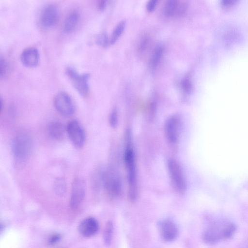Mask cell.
Returning a JSON list of instances; mask_svg holds the SVG:
<instances>
[{"label":"cell","mask_w":248,"mask_h":248,"mask_svg":"<svg viewBox=\"0 0 248 248\" xmlns=\"http://www.w3.org/2000/svg\"><path fill=\"white\" fill-rule=\"evenodd\" d=\"M124 152V162L126 170L128 184V197L131 202H135L138 196L139 189L135 153L129 132L126 135Z\"/></svg>","instance_id":"obj_1"},{"label":"cell","mask_w":248,"mask_h":248,"mask_svg":"<svg viewBox=\"0 0 248 248\" xmlns=\"http://www.w3.org/2000/svg\"><path fill=\"white\" fill-rule=\"evenodd\" d=\"M236 230L235 224L228 221L215 222L203 232L202 239L206 244L213 245L232 237Z\"/></svg>","instance_id":"obj_2"},{"label":"cell","mask_w":248,"mask_h":248,"mask_svg":"<svg viewBox=\"0 0 248 248\" xmlns=\"http://www.w3.org/2000/svg\"><path fill=\"white\" fill-rule=\"evenodd\" d=\"M32 147V139L28 132L21 131L17 133L12 142V151L15 158L24 161L29 156Z\"/></svg>","instance_id":"obj_3"},{"label":"cell","mask_w":248,"mask_h":248,"mask_svg":"<svg viewBox=\"0 0 248 248\" xmlns=\"http://www.w3.org/2000/svg\"><path fill=\"white\" fill-rule=\"evenodd\" d=\"M168 169L174 188L177 192L184 193L186 189V183L179 163L174 159H170L168 161Z\"/></svg>","instance_id":"obj_4"},{"label":"cell","mask_w":248,"mask_h":248,"mask_svg":"<svg viewBox=\"0 0 248 248\" xmlns=\"http://www.w3.org/2000/svg\"><path fill=\"white\" fill-rule=\"evenodd\" d=\"M65 74L78 93L83 96H87L89 91L90 74H79L75 68L72 66L66 67Z\"/></svg>","instance_id":"obj_5"},{"label":"cell","mask_w":248,"mask_h":248,"mask_svg":"<svg viewBox=\"0 0 248 248\" xmlns=\"http://www.w3.org/2000/svg\"><path fill=\"white\" fill-rule=\"evenodd\" d=\"M182 120L177 114L170 116L164 124V134L168 141L175 145L179 141Z\"/></svg>","instance_id":"obj_6"},{"label":"cell","mask_w":248,"mask_h":248,"mask_svg":"<svg viewBox=\"0 0 248 248\" xmlns=\"http://www.w3.org/2000/svg\"><path fill=\"white\" fill-rule=\"evenodd\" d=\"M101 181L107 192L111 196L117 197L121 192V185L118 175L111 169L101 172Z\"/></svg>","instance_id":"obj_7"},{"label":"cell","mask_w":248,"mask_h":248,"mask_svg":"<svg viewBox=\"0 0 248 248\" xmlns=\"http://www.w3.org/2000/svg\"><path fill=\"white\" fill-rule=\"evenodd\" d=\"M54 105L62 115L69 117L75 112V106L70 96L65 92H59L54 97Z\"/></svg>","instance_id":"obj_8"},{"label":"cell","mask_w":248,"mask_h":248,"mask_svg":"<svg viewBox=\"0 0 248 248\" xmlns=\"http://www.w3.org/2000/svg\"><path fill=\"white\" fill-rule=\"evenodd\" d=\"M66 132L75 146L81 148L84 146L86 140L85 131L77 120H73L69 122Z\"/></svg>","instance_id":"obj_9"},{"label":"cell","mask_w":248,"mask_h":248,"mask_svg":"<svg viewBox=\"0 0 248 248\" xmlns=\"http://www.w3.org/2000/svg\"><path fill=\"white\" fill-rule=\"evenodd\" d=\"M86 190V185L83 179L77 178L74 180L70 200V207L72 209H76L80 205L84 199Z\"/></svg>","instance_id":"obj_10"},{"label":"cell","mask_w":248,"mask_h":248,"mask_svg":"<svg viewBox=\"0 0 248 248\" xmlns=\"http://www.w3.org/2000/svg\"><path fill=\"white\" fill-rule=\"evenodd\" d=\"M59 16L58 7L55 4H49L42 9L40 15V21L43 27L50 28L57 24Z\"/></svg>","instance_id":"obj_11"},{"label":"cell","mask_w":248,"mask_h":248,"mask_svg":"<svg viewBox=\"0 0 248 248\" xmlns=\"http://www.w3.org/2000/svg\"><path fill=\"white\" fill-rule=\"evenodd\" d=\"M186 10V7L184 3L178 0H167L163 7L164 15L167 17H173L183 15Z\"/></svg>","instance_id":"obj_12"},{"label":"cell","mask_w":248,"mask_h":248,"mask_svg":"<svg viewBox=\"0 0 248 248\" xmlns=\"http://www.w3.org/2000/svg\"><path fill=\"white\" fill-rule=\"evenodd\" d=\"M160 232L162 239L166 241H171L176 239L178 230L176 224L171 220L163 221L160 226Z\"/></svg>","instance_id":"obj_13"},{"label":"cell","mask_w":248,"mask_h":248,"mask_svg":"<svg viewBox=\"0 0 248 248\" xmlns=\"http://www.w3.org/2000/svg\"><path fill=\"white\" fill-rule=\"evenodd\" d=\"M22 63L28 67L36 66L39 61V54L38 49L34 47H29L25 49L20 55Z\"/></svg>","instance_id":"obj_14"},{"label":"cell","mask_w":248,"mask_h":248,"mask_svg":"<svg viewBox=\"0 0 248 248\" xmlns=\"http://www.w3.org/2000/svg\"><path fill=\"white\" fill-rule=\"evenodd\" d=\"M99 229L97 221L93 218L89 217L82 220L78 226L80 233L85 237H89L95 234Z\"/></svg>","instance_id":"obj_15"},{"label":"cell","mask_w":248,"mask_h":248,"mask_svg":"<svg viewBox=\"0 0 248 248\" xmlns=\"http://www.w3.org/2000/svg\"><path fill=\"white\" fill-rule=\"evenodd\" d=\"M47 129L49 136L57 140H62L66 131V128L64 125L58 121L50 122L47 125Z\"/></svg>","instance_id":"obj_16"},{"label":"cell","mask_w":248,"mask_h":248,"mask_svg":"<svg viewBox=\"0 0 248 248\" xmlns=\"http://www.w3.org/2000/svg\"><path fill=\"white\" fill-rule=\"evenodd\" d=\"M80 19V14L76 10L71 11L66 17L63 25V30L70 33L75 30Z\"/></svg>","instance_id":"obj_17"},{"label":"cell","mask_w":248,"mask_h":248,"mask_svg":"<svg viewBox=\"0 0 248 248\" xmlns=\"http://www.w3.org/2000/svg\"><path fill=\"white\" fill-rule=\"evenodd\" d=\"M163 54V47L161 45L157 46L154 49L150 58L149 65L155 69L159 63Z\"/></svg>","instance_id":"obj_18"},{"label":"cell","mask_w":248,"mask_h":248,"mask_svg":"<svg viewBox=\"0 0 248 248\" xmlns=\"http://www.w3.org/2000/svg\"><path fill=\"white\" fill-rule=\"evenodd\" d=\"M66 183L62 177L57 178L54 183L53 189L55 193L58 196H62L66 191Z\"/></svg>","instance_id":"obj_19"},{"label":"cell","mask_w":248,"mask_h":248,"mask_svg":"<svg viewBox=\"0 0 248 248\" xmlns=\"http://www.w3.org/2000/svg\"><path fill=\"white\" fill-rule=\"evenodd\" d=\"M125 26V22L122 20L119 22L114 29L109 39L111 44H114L124 32Z\"/></svg>","instance_id":"obj_20"},{"label":"cell","mask_w":248,"mask_h":248,"mask_svg":"<svg viewBox=\"0 0 248 248\" xmlns=\"http://www.w3.org/2000/svg\"><path fill=\"white\" fill-rule=\"evenodd\" d=\"M95 42L98 45L103 47L108 46L110 43L108 35L105 32L97 34L95 38Z\"/></svg>","instance_id":"obj_21"},{"label":"cell","mask_w":248,"mask_h":248,"mask_svg":"<svg viewBox=\"0 0 248 248\" xmlns=\"http://www.w3.org/2000/svg\"><path fill=\"white\" fill-rule=\"evenodd\" d=\"M113 232V226L111 222H108L106 225L104 232V240L107 245L110 243Z\"/></svg>","instance_id":"obj_22"},{"label":"cell","mask_w":248,"mask_h":248,"mask_svg":"<svg viewBox=\"0 0 248 248\" xmlns=\"http://www.w3.org/2000/svg\"><path fill=\"white\" fill-rule=\"evenodd\" d=\"M0 77L5 78L9 72V65L7 61L1 56L0 57Z\"/></svg>","instance_id":"obj_23"},{"label":"cell","mask_w":248,"mask_h":248,"mask_svg":"<svg viewBox=\"0 0 248 248\" xmlns=\"http://www.w3.org/2000/svg\"><path fill=\"white\" fill-rule=\"evenodd\" d=\"M181 87L186 93H191L192 89V85L191 80L187 77L184 78L181 81Z\"/></svg>","instance_id":"obj_24"},{"label":"cell","mask_w":248,"mask_h":248,"mask_svg":"<svg viewBox=\"0 0 248 248\" xmlns=\"http://www.w3.org/2000/svg\"><path fill=\"white\" fill-rule=\"evenodd\" d=\"M109 123L111 126L115 127L117 123V112L115 108L111 111L109 116Z\"/></svg>","instance_id":"obj_25"},{"label":"cell","mask_w":248,"mask_h":248,"mask_svg":"<svg viewBox=\"0 0 248 248\" xmlns=\"http://www.w3.org/2000/svg\"><path fill=\"white\" fill-rule=\"evenodd\" d=\"M157 3V1L155 0H151L148 1L146 5V9L147 11L149 12H153Z\"/></svg>","instance_id":"obj_26"},{"label":"cell","mask_w":248,"mask_h":248,"mask_svg":"<svg viewBox=\"0 0 248 248\" xmlns=\"http://www.w3.org/2000/svg\"><path fill=\"white\" fill-rule=\"evenodd\" d=\"M148 41L146 37H144L142 38V40L141 41L140 46L139 49L140 51H143V50L146 48L147 46Z\"/></svg>","instance_id":"obj_27"},{"label":"cell","mask_w":248,"mask_h":248,"mask_svg":"<svg viewBox=\"0 0 248 248\" xmlns=\"http://www.w3.org/2000/svg\"><path fill=\"white\" fill-rule=\"evenodd\" d=\"M106 5H107V1L102 0V1H99V2L98 3V8L100 10H103L105 8Z\"/></svg>","instance_id":"obj_28"},{"label":"cell","mask_w":248,"mask_h":248,"mask_svg":"<svg viewBox=\"0 0 248 248\" xmlns=\"http://www.w3.org/2000/svg\"><path fill=\"white\" fill-rule=\"evenodd\" d=\"M60 236L58 235H54L51 239L50 242L51 243H55L58 241V240H59Z\"/></svg>","instance_id":"obj_29"}]
</instances>
